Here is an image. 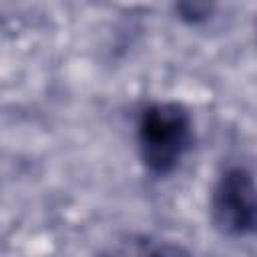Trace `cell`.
Listing matches in <instances>:
<instances>
[{"label": "cell", "instance_id": "1", "mask_svg": "<svg viewBox=\"0 0 257 257\" xmlns=\"http://www.w3.org/2000/svg\"><path fill=\"white\" fill-rule=\"evenodd\" d=\"M137 143L145 167L155 175L173 173L193 145V120L179 102H153L143 108Z\"/></svg>", "mask_w": 257, "mask_h": 257}, {"label": "cell", "instance_id": "2", "mask_svg": "<svg viewBox=\"0 0 257 257\" xmlns=\"http://www.w3.org/2000/svg\"><path fill=\"white\" fill-rule=\"evenodd\" d=\"M211 213L215 225L231 237H245L255 231L257 223V201L253 173L241 165L229 167L217 179Z\"/></svg>", "mask_w": 257, "mask_h": 257}, {"label": "cell", "instance_id": "3", "mask_svg": "<svg viewBox=\"0 0 257 257\" xmlns=\"http://www.w3.org/2000/svg\"><path fill=\"white\" fill-rule=\"evenodd\" d=\"M177 12L181 14L183 20H187L191 24H197V22L209 18L211 6L209 4H203V2H185V4H179L177 6Z\"/></svg>", "mask_w": 257, "mask_h": 257}, {"label": "cell", "instance_id": "4", "mask_svg": "<svg viewBox=\"0 0 257 257\" xmlns=\"http://www.w3.org/2000/svg\"><path fill=\"white\" fill-rule=\"evenodd\" d=\"M143 257H191V253L177 243H159L145 251Z\"/></svg>", "mask_w": 257, "mask_h": 257}]
</instances>
